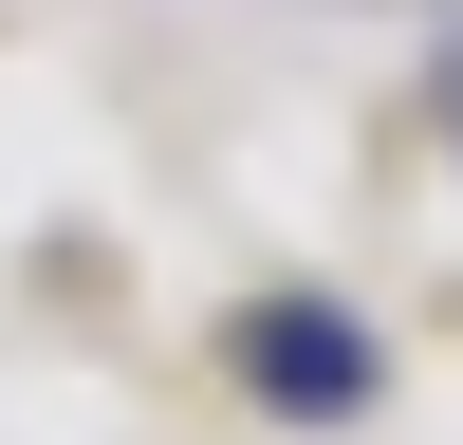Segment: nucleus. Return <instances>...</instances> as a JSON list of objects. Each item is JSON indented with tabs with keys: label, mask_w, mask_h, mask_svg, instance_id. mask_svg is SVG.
Here are the masks:
<instances>
[{
	"label": "nucleus",
	"mask_w": 463,
	"mask_h": 445,
	"mask_svg": "<svg viewBox=\"0 0 463 445\" xmlns=\"http://www.w3.org/2000/svg\"><path fill=\"white\" fill-rule=\"evenodd\" d=\"M260 371H279L297 408H353V390H371V353H353V334L316 316V297H279V316H260Z\"/></svg>",
	"instance_id": "obj_1"
}]
</instances>
